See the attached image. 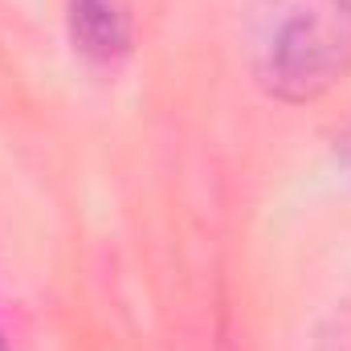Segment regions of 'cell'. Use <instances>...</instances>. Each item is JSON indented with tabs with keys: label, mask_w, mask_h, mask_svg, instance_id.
Instances as JSON below:
<instances>
[{
	"label": "cell",
	"mask_w": 351,
	"mask_h": 351,
	"mask_svg": "<svg viewBox=\"0 0 351 351\" xmlns=\"http://www.w3.org/2000/svg\"><path fill=\"white\" fill-rule=\"evenodd\" d=\"M351 70V0H274L254 37V78L278 102H315Z\"/></svg>",
	"instance_id": "6da1fadb"
},
{
	"label": "cell",
	"mask_w": 351,
	"mask_h": 351,
	"mask_svg": "<svg viewBox=\"0 0 351 351\" xmlns=\"http://www.w3.org/2000/svg\"><path fill=\"white\" fill-rule=\"evenodd\" d=\"M70 41L90 62L114 66L135 45V16L131 0H66Z\"/></svg>",
	"instance_id": "7a4b0ae2"
},
{
	"label": "cell",
	"mask_w": 351,
	"mask_h": 351,
	"mask_svg": "<svg viewBox=\"0 0 351 351\" xmlns=\"http://www.w3.org/2000/svg\"><path fill=\"white\" fill-rule=\"evenodd\" d=\"M335 156H339V164H343V172L351 176V123L335 135Z\"/></svg>",
	"instance_id": "3957f363"
},
{
	"label": "cell",
	"mask_w": 351,
	"mask_h": 351,
	"mask_svg": "<svg viewBox=\"0 0 351 351\" xmlns=\"http://www.w3.org/2000/svg\"><path fill=\"white\" fill-rule=\"evenodd\" d=\"M0 351H8V343H4V331H0Z\"/></svg>",
	"instance_id": "277c9868"
}]
</instances>
